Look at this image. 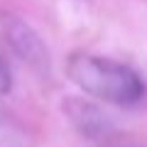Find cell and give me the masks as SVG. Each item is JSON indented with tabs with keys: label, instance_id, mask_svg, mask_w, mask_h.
I'll return each instance as SVG.
<instances>
[{
	"label": "cell",
	"instance_id": "cell-1",
	"mask_svg": "<svg viewBox=\"0 0 147 147\" xmlns=\"http://www.w3.org/2000/svg\"><path fill=\"white\" fill-rule=\"evenodd\" d=\"M66 74L84 93L113 105H135L145 98V81L127 64L108 57L76 52L66 61Z\"/></svg>",
	"mask_w": 147,
	"mask_h": 147
},
{
	"label": "cell",
	"instance_id": "cell-2",
	"mask_svg": "<svg viewBox=\"0 0 147 147\" xmlns=\"http://www.w3.org/2000/svg\"><path fill=\"white\" fill-rule=\"evenodd\" d=\"M0 32L5 37L7 47L12 49L20 61H25L27 66L37 69V71H47L49 69V52L44 39L34 32V27H30L22 17L3 12L0 15Z\"/></svg>",
	"mask_w": 147,
	"mask_h": 147
},
{
	"label": "cell",
	"instance_id": "cell-3",
	"mask_svg": "<svg viewBox=\"0 0 147 147\" xmlns=\"http://www.w3.org/2000/svg\"><path fill=\"white\" fill-rule=\"evenodd\" d=\"M64 113L69 115V120L74 123V127L86 137H100L108 130H113V123L98 105L88 103L81 98H66L64 100Z\"/></svg>",
	"mask_w": 147,
	"mask_h": 147
},
{
	"label": "cell",
	"instance_id": "cell-4",
	"mask_svg": "<svg viewBox=\"0 0 147 147\" xmlns=\"http://www.w3.org/2000/svg\"><path fill=\"white\" fill-rule=\"evenodd\" d=\"M10 88H12V71H10L7 59L0 52V93H7Z\"/></svg>",
	"mask_w": 147,
	"mask_h": 147
},
{
	"label": "cell",
	"instance_id": "cell-5",
	"mask_svg": "<svg viewBox=\"0 0 147 147\" xmlns=\"http://www.w3.org/2000/svg\"><path fill=\"white\" fill-rule=\"evenodd\" d=\"M110 147H147L142 142H120V145H110Z\"/></svg>",
	"mask_w": 147,
	"mask_h": 147
}]
</instances>
